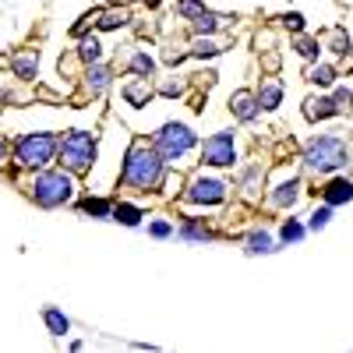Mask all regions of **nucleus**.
<instances>
[{
	"mask_svg": "<svg viewBox=\"0 0 353 353\" xmlns=\"http://www.w3.org/2000/svg\"><path fill=\"white\" fill-rule=\"evenodd\" d=\"M163 181H166V159L149 145H131L121 170V184L134 191H159Z\"/></svg>",
	"mask_w": 353,
	"mask_h": 353,
	"instance_id": "f257e3e1",
	"label": "nucleus"
},
{
	"mask_svg": "<svg viewBox=\"0 0 353 353\" xmlns=\"http://www.w3.org/2000/svg\"><path fill=\"white\" fill-rule=\"evenodd\" d=\"M346 159H350V145L339 134H318L304 145V166L311 173H332L346 166Z\"/></svg>",
	"mask_w": 353,
	"mask_h": 353,
	"instance_id": "f03ea898",
	"label": "nucleus"
},
{
	"mask_svg": "<svg viewBox=\"0 0 353 353\" xmlns=\"http://www.w3.org/2000/svg\"><path fill=\"white\" fill-rule=\"evenodd\" d=\"M57 149H61V138L53 131H39V134H21L14 145V163L25 170H46L57 159Z\"/></svg>",
	"mask_w": 353,
	"mask_h": 353,
	"instance_id": "7ed1b4c3",
	"label": "nucleus"
},
{
	"mask_svg": "<svg viewBox=\"0 0 353 353\" xmlns=\"http://www.w3.org/2000/svg\"><path fill=\"white\" fill-rule=\"evenodd\" d=\"M96 152H99V141L92 131H68L61 149H57V159L68 173H88V166L96 163Z\"/></svg>",
	"mask_w": 353,
	"mask_h": 353,
	"instance_id": "20e7f679",
	"label": "nucleus"
},
{
	"mask_svg": "<svg viewBox=\"0 0 353 353\" xmlns=\"http://www.w3.org/2000/svg\"><path fill=\"white\" fill-rule=\"evenodd\" d=\"M28 191H32V201L39 205V209H57V205L71 201L74 181H71V173H68L64 166H61V170H43Z\"/></svg>",
	"mask_w": 353,
	"mask_h": 353,
	"instance_id": "39448f33",
	"label": "nucleus"
},
{
	"mask_svg": "<svg viewBox=\"0 0 353 353\" xmlns=\"http://www.w3.org/2000/svg\"><path fill=\"white\" fill-rule=\"evenodd\" d=\"M194 145H198V138H194V131L188 124H163L159 134H156V141H152V149L166 163H176V159H184Z\"/></svg>",
	"mask_w": 353,
	"mask_h": 353,
	"instance_id": "423d86ee",
	"label": "nucleus"
},
{
	"mask_svg": "<svg viewBox=\"0 0 353 353\" xmlns=\"http://www.w3.org/2000/svg\"><path fill=\"white\" fill-rule=\"evenodd\" d=\"M201 163L216 166V170L237 163V138H233V131H219V134H212L209 141H205L201 145Z\"/></svg>",
	"mask_w": 353,
	"mask_h": 353,
	"instance_id": "0eeeda50",
	"label": "nucleus"
},
{
	"mask_svg": "<svg viewBox=\"0 0 353 353\" xmlns=\"http://www.w3.org/2000/svg\"><path fill=\"white\" fill-rule=\"evenodd\" d=\"M226 198V181H219V176H194V181L188 184L184 191V201L191 205H219Z\"/></svg>",
	"mask_w": 353,
	"mask_h": 353,
	"instance_id": "6e6552de",
	"label": "nucleus"
},
{
	"mask_svg": "<svg viewBox=\"0 0 353 353\" xmlns=\"http://www.w3.org/2000/svg\"><path fill=\"white\" fill-rule=\"evenodd\" d=\"M230 110H233V117H237L241 124H254V121H258V113H261L258 96L248 92V88H237V92L230 96Z\"/></svg>",
	"mask_w": 353,
	"mask_h": 353,
	"instance_id": "1a4fd4ad",
	"label": "nucleus"
},
{
	"mask_svg": "<svg viewBox=\"0 0 353 353\" xmlns=\"http://www.w3.org/2000/svg\"><path fill=\"white\" fill-rule=\"evenodd\" d=\"M152 92H156V88L149 85V78H138V74L131 81H124V88H121V96L128 99V106H149Z\"/></svg>",
	"mask_w": 353,
	"mask_h": 353,
	"instance_id": "9d476101",
	"label": "nucleus"
},
{
	"mask_svg": "<svg viewBox=\"0 0 353 353\" xmlns=\"http://www.w3.org/2000/svg\"><path fill=\"white\" fill-rule=\"evenodd\" d=\"M301 181H297V176H290V181L286 184H279L272 194H269V205H276V209H293V205H297L301 201Z\"/></svg>",
	"mask_w": 353,
	"mask_h": 353,
	"instance_id": "9b49d317",
	"label": "nucleus"
},
{
	"mask_svg": "<svg viewBox=\"0 0 353 353\" xmlns=\"http://www.w3.org/2000/svg\"><path fill=\"white\" fill-rule=\"evenodd\" d=\"M258 106L261 110H276L279 103H283V81L279 78H269V81H261V88H258Z\"/></svg>",
	"mask_w": 353,
	"mask_h": 353,
	"instance_id": "f8f14e48",
	"label": "nucleus"
},
{
	"mask_svg": "<svg viewBox=\"0 0 353 353\" xmlns=\"http://www.w3.org/2000/svg\"><path fill=\"white\" fill-rule=\"evenodd\" d=\"M321 198H325V205H343V201H350V198H353V181H346V176H336V181L325 184Z\"/></svg>",
	"mask_w": 353,
	"mask_h": 353,
	"instance_id": "ddd939ff",
	"label": "nucleus"
},
{
	"mask_svg": "<svg viewBox=\"0 0 353 353\" xmlns=\"http://www.w3.org/2000/svg\"><path fill=\"white\" fill-rule=\"evenodd\" d=\"M110 68H103V64H88V71H85V88L92 96H103L106 88H110Z\"/></svg>",
	"mask_w": 353,
	"mask_h": 353,
	"instance_id": "4468645a",
	"label": "nucleus"
},
{
	"mask_svg": "<svg viewBox=\"0 0 353 353\" xmlns=\"http://www.w3.org/2000/svg\"><path fill=\"white\" fill-rule=\"evenodd\" d=\"M11 68H14V74H18L21 81H32V78H36V71H39V53H36V50L18 53L14 61H11Z\"/></svg>",
	"mask_w": 353,
	"mask_h": 353,
	"instance_id": "2eb2a0df",
	"label": "nucleus"
},
{
	"mask_svg": "<svg viewBox=\"0 0 353 353\" xmlns=\"http://www.w3.org/2000/svg\"><path fill=\"white\" fill-rule=\"evenodd\" d=\"M128 21H131V11H128V8H106V11H99V18H96V25L103 28V32L124 28Z\"/></svg>",
	"mask_w": 353,
	"mask_h": 353,
	"instance_id": "dca6fc26",
	"label": "nucleus"
},
{
	"mask_svg": "<svg viewBox=\"0 0 353 353\" xmlns=\"http://www.w3.org/2000/svg\"><path fill=\"white\" fill-rule=\"evenodd\" d=\"M276 251V241L269 230H254L248 237V254H272Z\"/></svg>",
	"mask_w": 353,
	"mask_h": 353,
	"instance_id": "f3484780",
	"label": "nucleus"
},
{
	"mask_svg": "<svg viewBox=\"0 0 353 353\" xmlns=\"http://www.w3.org/2000/svg\"><path fill=\"white\" fill-rule=\"evenodd\" d=\"M304 117H307V121H325V117H336V103L332 99H307L304 103Z\"/></svg>",
	"mask_w": 353,
	"mask_h": 353,
	"instance_id": "a211bd4d",
	"label": "nucleus"
},
{
	"mask_svg": "<svg viewBox=\"0 0 353 353\" xmlns=\"http://www.w3.org/2000/svg\"><path fill=\"white\" fill-rule=\"evenodd\" d=\"M117 223H124V226H138L145 216H141V209H138V205H128V201H117L113 205V212H110Z\"/></svg>",
	"mask_w": 353,
	"mask_h": 353,
	"instance_id": "6ab92c4d",
	"label": "nucleus"
},
{
	"mask_svg": "<svg viewBox=\"0 0 353 353\" xmlns=\"http://www.w3.org/2000/svg\"><path fill=\"white\" fill-rule=\"evenodd\" d=\"M78 57L85 64H99V57H103V43L96 39V36H81V43H78Z\"/></svg>",
	"mask_w": 353,
	"mask_h": 353,
	"instance_id": "aec40b11",
	"label": "nucleus"
},
{
	"mask_svg": "<svg viewBox=\"0 0 353 353\" xmlns=\"http://www.w3.org/2000/svg\"><path fill=\"white\" fill-rule=\"evenodd\" d=\"M43 321L50 325V332H53V336H68V329H71L68 314H61L57 307H46V311H43Z\"/></svg>",
	"mask_w": 353,
	"mask_h": 353,
	"instance_id": "412c9836",
	"label": "nucleus"
},
{
	"mask_svg": "<svg viewBox=\"0 0 353 353\" xmlns=\"http://www.w3.org/2000/svg\"><path fill=\"white\" fill-rule=\"evenodd\" d=\"M181 237H184V241H212V230L205 226L201 219H188V223L181 226Z\"/></svg>",
	"mask_w": 353,
	"mask_h": 353,
	"instance_id": "4be33fe9",
	"label": "nucleus"
},
{
	"mask_svg": "<svg viewBox=\"0 0 353 353\" xmlns=\"http://www.w3.org/2000/svg\"><path fill=\"white\" fill-rule=\"evenodd\" d=\"M307 81L318 85V88H329V85L336 81V68H329V64H314V68L307 71Z\"/></svg>",
	"mask_w": 353,
	"mask_h": 353,
	"instance_id": "5701e85b",
	"label": "nucleus"
},
{
	"mask_svg": "<svg viewBox=\"0 0 353 353\" xmlns=\"http://www.w3.org/2000/svg\"><path fill=\"white\" fill-rule=\"evenodd\" d=\"M128 68H131V71H134L138 78H152V74H156V61H152L149 53H134Z\"/></svg>",
	"mask_w": 353,
	"mask_h": 353,
	"instance_id": "b1692460",
	"label": "nucleus"
},
{
	"mask_svg": "<svg viewBox=\"0 0 353 353\" xmlns=\"http://www.w3.org/2000/svg\"><path fill=\"white\" fill-rule=\"evenodd\" d=\"M261 181H265V170H261V166H248V170L241 173V191H244V194H254Z\"/></svg>",
	"mask_w": 353,
	"mask_h": 353,
	"instance_id": "393cba45",
	"label": "nucleus"
},
{
	"mask_svg": "<svg viewBox=\"0 0 353 353\" xmlns=\"http://www.w3.org/2000/svg\"><path fill=\"white\" fill-rule=\"evenodd\" d=\"M81 212H88V216H96V219H106L110 212H113V205L110 201H103V198H85L81 205H78Z\"/></svg>",
	"mask_w": 353,
	"mask_h": 353,
	"instance_id": "a878e982",
	"label": "nucleus"
},
{
	"mask_svg": "<svg viewBox=\"0 0 353 353\" xmlns=\"http://www.w3.org/2000/svg\"><path fill=\"white\" fill-rule=\"evenodd\" d=\"M194 32H198V36H212V32H219V14L201 11V14L194 18Z\"/></svg>",
	"mask_w": 353,
	"mask_h": 353,
	"instance_id": "bb28decb",
	"label": "nucleus"
},
{
	"mask_svg": "<svg viewBox=\"0 0 353 353\" xmlns=\"http://www.w3.org/2000/svg\"><path fill=\"white\" fill-rule=\"evenodd\" d=\"M191 53H194V57H219L223 50H219V43H212L209 36H198V39L191 43Z\"/></svg>",
	"mask_w": 353,
	"mask_h": 353,
	"instance_id": "cd10ccee",
	"label": "nucleus"
},
{
	"mask_svg": "<svg viewBox=\"0 0 353 353\" xmlns=\"http://www.w3.org/2000/svg\"><path fill=\"white\" fill-rule=\"evenodd\" d=\"M279 237H283V244H297V241L304 237V226H301L297 219H286L283 230H279Z\"/></svg>",
	"mask_w": 353,
	"mask_h": 353,
	"instance_id": "c85d7f7f",
	"label": "nucleus"
},
{
	"mask_svg": "<svg viewBox=\"0 0 353 353\" xmlns=\"http://www.w3.org/2000/svg\"><path fill=\"white\" fill-rule=\"evenodd\" d=\"M297 53L304 57V61H318L321 46H318V39H311V36H301V39H297Z\"/></svg>",
	"mask_w": 353,
	"mask_h": 353,
	"instance_id": "c756f323",
	"label": "nucleus"
},
{
	"mask_svg": "<svg viewBox=\"0 0 353 353\" xmlns=\"http://www.w3.org/2000/svg\"><path fill=\"white\" fill-rule=\"evenodd\" d=\"M329 219H332V205H321V209H314V212H311L307 226H311V230H325V226H329Z\"/></svg>",
	"mask_w": 353,
	"mask_h": 353,
	"instance_id": "7c9ffc66",
	"label": "nucleus"
},
{
	"mask_svg": "<svg viewBox=\"0 0 353 353\" xmlns=\"http://www.w3.org/2000/svg\"><path fill=\"white\" fill-rule=\"evenodd\" d=\"M329 50H332L336 57H350V53H353V50H350V36L336 28V32H332V43H329Z\"/></svg>",
	"mask_w": 353,
	"mask_h": 353,
	"instance_id": "2f4dec72",
	"label": "nucleus"
},
{
	"mask_svg": "<svg viewBox=\"0 0 353 353\" xmlns=\"http://www.w3.org/2000/svg\"><path fill=\"white\" fill-rule=\"evenodd\" d=\"M332 103H336V113H353V92L350 88H336Z\"/></svg>",
	"mask_w": 353,
	"mask_h": 353,
	"instance_id": "473e14b6",
	"label": "nucleus"
},
{
	"mask_svg": "<svg viewBox=\"0 0 353 353\" xmlns=\"http://www.w3.org/2000/svg\"><path fill=\"white\" fill-rule=\"evenodd\" d=\"M176 11H181L184 18H191V21H194V18L205 11V4H201V0H176Z\"/></svg>",
	"mask_w": 353,
	"mask_h": 353,
	"instance_id": "72a5a7b5",
	"label": "nucleus"
},
{
	"mask_svg": "<svg viewBox=\"0 0 353 353\" xmlns=\"http://www.w3.org/2000/svg\"><path fill=\"white\" fill-rule=\"evenodd\" d=\"M283 28H286V32H293V36H301L304 32V14H297V11L283 14Z\"/></svg>",
	"mask_w": 353,
	"mask_h": 353,
	"instance_id": "f704fd0d",
	"label": "nucleus"
},
{
	"mask_svg": "<svg viewBox=\"0 0 353 353\" xmlns=\"http://www.w3.org/2000/svg\"><path fill=\"white\" fill-rule=\"evenodd\" d=\"M149 233H152V237H156V241H166V237H170V233H173V226H170L166 219H156V223L149 226Z\"/></svg>",
	"mask_w": 353,
	"mask_h": 353,
	"instance_id": "c9c22d12",
	"label": "nucleus"
},
{
	"mask_svg": "<svg viewBox=\"0 0 353 353\" xmlns=\"http://www.w3.org/2000/svg\"><path fill=\"white\" fill-rule=\"evenodd\" d=\"M159 92L163 96H184V81H163Z\"/></svg>",
	"mask_w": 353,
	"mask_h": 353,
	"instance_id": "e433bc0d",
	"label": "nucleus"
},
{
	"mask_svg": "<svg viewBox=\"0 0 353 353\" xmlns=\"http://www.w3.org/2000/svg\"><path fill=\"white\" fill-rule=\"evenodd\" d=\"M184 57H188L184 50H166V64H181Z\"/></svg>",
	"mask_w": 353,
	"mask_h": 353,
	"instance_id": "4c0bfd02",
	"label": "nucleus"
},
{
	"mask_svg": "<svg viewBox=\"0 0 353 353\" xmlns=\"http://www.w3.org/2000/svg\"><path fill=\"white\" fill-rule=\"evenodd\" d=\"M0 163H8V141L0 138Z\"/></svg>",
	"mask_w": 353,
	"mask_h": 353,
	"instance_id": "58836bf2",
	"label": "nucleus"
},
{
	"mask_svg": "<svg viewBox=\"0 0 353 353\" xmlns=\"http://www.w3.org/2000/svg\"><path fill=\"white\" fill-rule=\"evenodd\" d=\"M145 4H149V8H159V4H163V0H145Z\"/></svg>",
	"mask_w": 353,
	"mask_h": 353,
	"instance_id": "ea45409f",
	"label": "nucleus"
}]
</instances>
